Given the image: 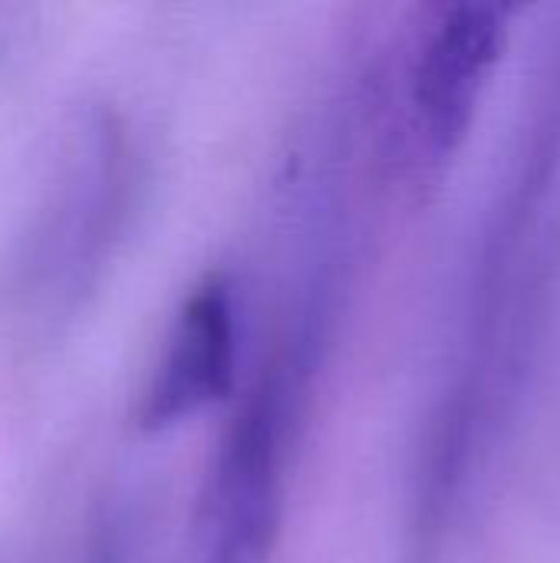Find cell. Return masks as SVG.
I'll use <instances>...</instances> for the list:
<instances>
[{
  "label": "cell",
  "instance_id": "cell-1",
  "mask_svg": "<svg viewBox=\"0 0 560 563\" xmlns=\"http://www.w3.org/2000/svg\"><path fill=\"white\" fill-rule=\"evenodd\" d=\"M307 406L267 363L215 445L188 563H271L281 525L287 462Z\"/></svg>",
  "mask_w": 560,
  "mask_h": 563
},
{
  "label": "cell",
  "instance_id": "cell-2",
  "mask_svg": "<svg viewBox=\"0 0 560 563\" xmlns=\"http://www.w3.org/2000/svg\"><path fill=\"white\" fill-rule=\"evenodd\" d=\"M515 3L459 0L422 33L409 63V125L429 162H446L465 142L488 76L495 73Z\"/></svg>",
  "mask_w": 560,
  "mask_h": 563
},
{
  "label": "cell",
  "instance_id": "cell-3",
  "mask_svg": "<svg viewBox=\"0 0 560 563\" xmlns=\"http://www.w3.org/2000/svg\"><path fill=\"white\" fill-rule=\"evenodd\" d=\"M73 172L53 208L40 221V234L26 254V294L40 297L56 317L73 310L79 294L102 267L106 247L116 234L122 205V139L116 129H99L89 139V155Z\"/></svg>",
  "mask_w": 560,
  "mask_h": 563
},
{
  "label": "cell",
  "instance_id": "cell-4",
  "mask_svg": "<svg viewBox=\"0 0 560 563\" xmlns=\"http://www.w3.org/2000/svg\"><path fill=\"white\" fill-rule=\"evenodd\" d=\"M238 303L224 274L205 277L175 313L135 422L165 432L224 402L238 386Z\"/></svg>",
  "mask_w": 560,
  "mask_h": 563
},
{
  "label": "cell",
  "instance_id": "cell-5",
  "mask_svg": "<svg viewBox=\"0 0 560 563\" xmlns=\"http://www.w3.org/2000/svg\"><path fill=\"white\" fill-rule=\"evenodd\" d=\"M86 563H132V548H129V531L122 521H106L92 544H89V554Z\"/></svg>",
  "mask_w": 560,
  "mask_h": 563
}]
</instances>
